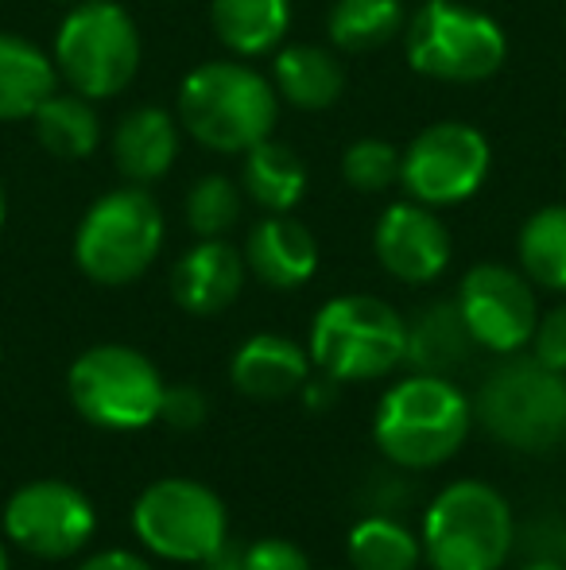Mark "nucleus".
<instances>
[{"label": "nucleus", "instance_id": "obj_35", "mask_svg": "<svg viewBox=\"0 0 566 570\" xmlns=\"http://www.w3.org/2000/svg\"><path fill=\"white\" fill-rule=\"evenodd\" d=\"M338 381H334V376H326V381H310L307 376V384H302V400H307V407H330L334 400H338Z\"/></svg>", "mask_w": 566, "mask_h": 570}, {"label": "nucleus", "instance_id": "obj_21", "mask_svg": "<svg viewBox=\"0 0 566 570\" xmlns=\"http://www.w3.org/2000/svg\"><path fill=\"white\" fill-rule=\"evenodd\" d=\"M474 350H481V345L469 334L458 303L443 299V303L424 307L408 323V353H404V361H408L416 373L450 376L454 368H461L474 357Z\"/></svg>", "mask_w": 566, "mask_h": 570}, {"label": "nucleus", "instance_id": "obj_34", "mask_svg": "<svg viewBox=\"0 0 566 570\" xmlns=\"http://www.w3.org/2000/svg\"><path fill=\"white\" fill-rule=\"evenodd\" d=\"M206 570H245V543L237 540H226L210 559L202 563Z\"/></svg>", "mask_w": 566, "mask_h": 570}, {"label": "nucleus", "instance_id": "obj_33", "mask_svg": "<svg viewBox=\"0 0 566 570\" xmlns=\"http://www.w3.org/2000/svg\"><path fill=\"white\" fill-rule=\"evenodd\" d=\"M75 570H151V563L148 559H140L137 551L113 548V551H98V556L82 559Z\"/></svg>", "mask_w": 566, "mask_h": 570}, {"label": "nucleus", "instance_id": "obj_28", "mask_svg": "<svg viewBox=\"0 0 566 570\" xmlns=\"http://www.w3.org/2000/svg\"><path fill=\"white\" fill-rule=\"evenodd\" d=\"M241 222V187L226 175H202L187 195V226L198 237H226Z\"/></svg>", "mask_w": 566, "mask_h": 570}, {"label": "nucleus", "instance_id": "obj_18", "mask_svg": "<svg viewBox=\"0 0 566 570\" xmlns=\"http://www.w3.org/2000/svg\"><path fill=\"white\" fill-rule=\"evenodd\" d=\"M179 120L167 109L140 106L117 120L113 132V164L137 187L163 179L179 156Z\"/></svg>", "mask_w": 566, "mask_h": 570}, {"label": "nucleus", "instance_id": "obj_26", "mask_svg": "<svg viewBox=\"0 0 566 570\" xmlns=\"http://www.w3.org/2000/svg\"><path fill=\"white\" fill-rule=\"evenodd\" d=\"M520 272L544 292H566V206H544L516 237Z\"/></svg>", "mask_w": 566, "mask_h": 570}, {"label": "nucleus", "instance_id": "obj_24", "mask_svg": "<svg viewBox=\"0 0 566 570\" xmlns=\"http://www.w3.org/2000/svg\"><path fill=\"white\" fill-rule=\"evenodd\" d=\"M36 136L54 159H86L101 140V120L90 98L82 94H59L54 90L43 106L31 114Z\"/></svg>", "mask_w": 566, "mask_h": 570}, {"label": "nucleus", "instance_id": "obj_32", "mask_svg": "<svg viewBox=\"0 0 566 570\" xmlns=\"http://www.w3.org/2000/svg\"><path fill=\"white\" fill-rule=\"evenodd\" d=\"M245 570H310V559L299 543L268 535V540L245 543Z\"/></svg>", "mask_w": 566, "mask_h": 570}, {"label": "nucleus", "instance_id": "obj_14", "mask_svg": "<svg viewBox=\"0 0 566 570\" xmlns=\"http://www.w3.org/2000/svg\"><path fill=\"white\" fill-rule=\"evenodd\" d=\"M373 248L388 276L400 284H430L450 264V229L438 222V214L424 203H396L380 214L373 229Z\"/></svg>", "mask_w": 566, "mask_h": 570}, {"label": "nucleus", "instance_id": "obj_19", "mask_svg": "<svg viewBox=\"0 0 566 570\" xmlns=\"http://www.w3.org/2000/svg\"><path fill=\"white\" fill-rule=\"evenodd\" d=\"M272 86L287 106L318 114V109H330L341 98V90H346V67L326 47L291 43L284 51H276Z\"/></svg>", "mask_w": 566, "mask_h": 570}, {"label": "nucleus", "instance_id": "obj_20", "mask_svg": "<svg viewBox=\"0 0 566 570\" xmlns=\"http://www.w3.org/2000/svg\"><path fill=\"white\" fill-rule=\"evenodd\" d=\"M59 90V70L47 51L16 31H0V120H28Z\"/></svg>", "mask_w": 566, "mask_h": 570}, {"label": "nucleus", "instance_id": "obj_5", "mask_svg": "<svg viewBox=\"0 0 566 570\" xmlns=\"http://www.w3.org/2000/svg\"><path fill=\"white\" fill-rule=\"evenodd\" d=\"M477 420L513 451L547 454L566 443V373L508 353L477 392Z\"/></svg>", "mask_w": 566, "mask_h": 570}, {"label": "nucleus", "instance_id": "obj_17", "mask_svg": "<svg viewBox=\"0 0 566 570\" xmlns=\"http://www.w3.org/2000/svg\"><path fill=\"white\" fill-rule=\"evenodd\" d=\"M310 353L284 334H252L229 365V381L249 400H287L307 384Z\"/></svg>", "mask_w": 566, "mask_h": 570}, {"label": "nucleus", "instance_id": "obj_12", "mask_svg": "<svg viewBox=\"0 0 566 570\" xmlns=\"http://www.w3.org/2000/svg\"><path fill=\"white\" fill-rule=\"evenodd\" d=\"M98 532V512L67 481H28L4 504V535L36 559H70Z\"/></svg>", "mask_w": 566, "mask_h": 570}, {"label": "nucleus", "instance_id": "obj_13", "mask_svg": "<svg viewBox=\"0 0 566 570\" xmlns=\"http://www.w3.org/2000/svg\"><path fill=\"white\" fill-rule=\"evenodd\" d=\"M458 311L469 334L489 353H520L532 345L539 323V303L532 279L505 264H474L458 284Z\"/></svg>", "mask_w": 566, "mask_h": 570}, {"label": "nucleus", "instance_id": "obj_3", "mask_svg": "<svg viewBox=\"0 0 566 570\" xmlns=\"http://www.w3.org/2000/svg\"><path fill=\"white\" fill-rule=\"evenodd\" d=\"M419 543L430 570H500L516 548L513 504L489 481H454L427 504Z\"/></svg>", "mask_w": 566, "mask_h": 570}, {"label": "nucleus", "instance_id": "obj_2", "mask_svg": "<svg viewBox=\"0 0 566 570\" xmlns=\"http://www.w3.org/2000/svg\"><path fill=\"white\" fill-rule=\"evenodd\" d=\"M469 435V400L450 376L411 373L380 396L373 439L400 470H435L461 451Z\"/></svg>", "mask_w": 566, "mask_h": 570}, {"label": "nucleus", "instance_id": "obj_10", "mask_svg": "<svg viewBox=\"0 0 566 570\" xmlns=\"http://www.w3.org/2000/svg\"><path fill=\"white\" fill-rule=\"evenodd\" d=\"M132 532L167 563L202 567L229 540L221 497L195 478H159L132 504Z\"/></svg>", "mask_w": 566, "mask_h": 570}, {"label": "nucleus", "instance_id": "obj_37", "mask_svg": "<svg viewBox=\"0 0 566 570\" xmlns=\"http://www.w3.org/2000/svg\"><path fill=\"white\" fill-rule=\"evenodd\" d=\"M4 214H8V198H4V187H0V226H4Z\"/></svg>", "mask_w": 566, "mask_h": 570}, {"label": "nucleus", "instance_id": "obj_15", "mask_svg": "<svg viewBox=\"0 0 566 570\" xmlns=\"http://www.w3.org/2000/svg\"><path fill=\"white\" fill-rule=\"evenodd\" d=\"M245 253H237L229 240L221 237H202L195 248L175 261L171 268V295L187 315L210 318L221 315L237 303L245 287Z\"/></svg>", "mask_w": 566, "mask_h": 570}, {"label": "nucleus", "instance_id": "obj_7", "mask_svg": "<svg viewBox=\"0 0 566 570\" xmlns=\"http://www.w3.org/2000/svg\"><path fill=\"white\" fill-rule=\"evenodd\" d=\"M54 70L90 101L117 98L140 70V31L113 0H78L54 36Z\"/></svg>", "mask_w": 566, "mask_h": 570}, {"label": "nucleus", "instance_id": "obj_1", "mask_svg": "<svg viewBox=\"0 0 566 570\" xmlns=\"http://www.w3.org/2000/svg\"><path fill=\"white\" fill-rule=\"evenodd\" d=\"M280 117V94L245 62H202L179 86V125L202 148L245 156L268 140Z\"/></svg>", "mask_w": 566, "mask_h": 570}, {"label": "nucleus", "instance_id": "obj_9", "mask_svg": "<svg viewBox=\"0 0 566 570\" xmlns=\"http://www.w3.org/2000/svg\"><path fill=\"white\" fill-rule=\"evenodd\" d=\"M508 59V39L493 16L454 0H427L408 23V62L435 82H485Z\"/></svg>", "mask_w": 566, "mask_h": 570}, {"label": "nucleus", "instance_id": "obj_22", "mask_svg": "<svg viewBox=\"0 0 566 570\" xmlns=\"http://www.w3.org/2000/svg\"><path fill=\"white\" fill-rule=\"evenodd\" d=\"M214 36L241 59L276 51L291 23V0H214Z\"/></svg>", "mask_w": 566, "mask_h": 570}, {"label": "nucleus", "instance_id": "obj_39", "mask_svg": "<svg viewBox=\"0 0 566 570\" xmlns=\"http://www.w3.org/2000/svg\"><path fill=\"white\" fill-rule=\"evenodd\" d=\"M0 570H8V551H4V543H0Z\"/></svg>", "mask_w": 566, "mask_h": 570}, {"label": "nucleus", "instance_id": "obj_23", "mask_svg": "<svg viewBox=\"0 0 566 570\" xmlns=\"http://www.w3.org/2000/svg\"><path fill=\"white\" fill-rule=\"evenodd\" d=\"M241 190L268 214H287L299 206L302 190H307V164L291 144L280 140H260L257 148L245 151L241 167Z\"/></svg>", "mask_w": 566, "mask_h": 570}, {"label": "nucleus", "instance_id": "obj_31", "mask_svg": "<svg viewBox=\"0 0 566 570\" xmlns=\"http://www.w3.org/2000/svg\"><path fill=\"white\" fill-rule=\"evenodd\" d=\"M532 357L555 373H566V303L539 315L536 334H532Z\"/></svg>", "mask_w": 566, "mask_h": 570}, {"label": "nucleus", "instance_id": "obj_27", "mask_svg": "<svg viewBox=\"0 0 566 570\" xmlns=\"http://www.w3.org/2000/svg\"><path fill=\"white\" fill-rule=\"evenodd\" d=\"M354 570H416L424 559V543L408 524L393 517H365L346 540Z\"/></svg>", "mask_w": 566, "mask_h": 570}, {"label": "nucleus", "instance_id": "obj_25", "mask_svg": "<svg viewBox=\"0 0 566 570\" xmlns=\"http://www.w3.org/2000/svg\"><path fill=\"white\" fill-rule=\"evenodd\" d=\"M404 23V0H334L326 16L330 43L341 51H377L400 36Z\"/></svg>", "mask_w": 566, "mask_h": 570}, {"label": "nucleus", "instance_id": "obj_11", "mask_svg": "<svg viewBox=\"0 0 566 570\" xmlns=\"http://www.w3.org/2000/svg\"><path fill=\"white\" fill-rule=\"evenodd\" d=\"M489 140L474 125L438 120L408 144L400 183L416 203L443 210V206H458L474 198L481 183L489 179Z\"/></svg>", "mask_w": 566, "mask_h": 570}, {"label": "nucleus", "instance_id": "obj_30", "mask_svg": "<svg viewBox=\"0 0 566 570\" xmlns=\"http://www.w3.org/2000/svg\"><path fill=\"white\" fill-rule=\"evenodd\" d=\"M210 415V404H206V392L195 389V384H171L163 389V407H159V420L175 431H198Z\"/></svg>", "mask_w": 566, "mask_h": 570}, {"label": "nucleus", "instance_id": "obj_4", "mask_svg": "<svg viewBox=\"0 0 566 570\" xmlns=\"http://www.w3.org/2000/svg\"><path fill=\"white\" fill-rule=\"evenodd\" d=\"M310 361L338 384H361L404 365L408 323L377 295H338L310 323Z\"/></svg>", "mask_w": 566, "mask_h": 570}, {"label": "nucleus", "instance_id": "obj_36", "mask_svg": "<svg viewBox=\"0 0 566 570\" xmlns=\"http://www.w3.org/2000/svg\"><path fill=\"white\" fill-rule=\"evenodd\" d=\"M520 570H566V563H559V559H552V556H539V559H532V563H524Z\"/></svg>", "mask_w": 566, "mask_h": 570}, {"label": "nucleus", "instance_id": "obj_8", "mask_svg": "<svg viewBox=\"0 0 566 570\" xmlns=\"http://www.w3.org/2000/svg\"><path fill=\"white\" fill-rule=\"evenodd\" d=\"M163 376L140 350L121 342L90 345L67 373V392L86 423L106 431H143L159 420Z\"/></svg>", "mask_w": 566, "mask_h": 570}, {"label": "nucleus", "instance_id": "obj_29", "mask_svg": "<svg viewBox=\"0 0 566 570\" xmlns=\"http://www.w3.org/2000/svg\"><path fill=\"white\" fill-rule=\"evenodd\" d=\"M400 171H404V151L393 148L388 140H377V136L354 140L341 151V175L361 195H385V190H393L400 183Z\"/></svg>", "mask_w": 566, "mask_h": 570}, {"label": "nucleus", "instance_id": "obj_16", "mask_svg": "<svg viewBox=\"0 0 566 570\" xmlns=\"http://www.w3.org/2000/svg\"><path fill=\"white\" fill-rule=\"evenodd\" d=\"M245 264L265 287L276 292H295L318 268V240L302 222L287 214H268L265 222L249 229L245 240Z\"/></svg>", "mask_w": 566, "mask_h": 570}, {"label": "nucleus", "instance_id": "obj_38", "mask_svg": "<svg viewBox=\"0 0 566 570\" xmlns=\"http://www.w3.org/2000/svg\"><path fill=\"white\" fill-rule=\"evenodd\" d=\"M559 563H566V532L559 535Z\"/></svg>", "mask_w": 566, "mask_h": 570}, {"label": "nucleus", "instance_id": "obj_6", "mask_svg": "<svg viewBox=\"0 0 566 570\" xmlns=\"http://www.w3.org/2000/svg\"><path fill=\"white\" fill-rule=\"evenodd\" d=\"M163 245V210L137 183L101 195L75 233V261L86 279L125 287L156 264Z\"/></svg>", "mask_w": 566, "mask_h": 570}]
</instances>
